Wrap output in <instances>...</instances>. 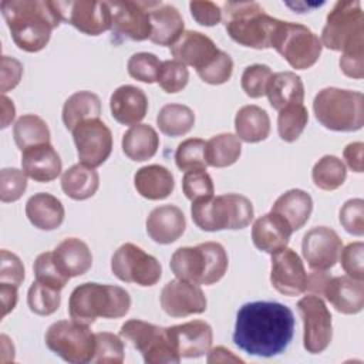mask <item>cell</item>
Listing matches in <instances>:
<instances>
[{
  "mask_svg": "<svg viewBox=\"0 0 364 364\" xmlns=\"http://www.w3.org/2000/svg\"><path fill=\"white\" fill-rule=\"evenodd\" d=\"M294 336V316L279 301L245 303L236 313L233 343L243 353L270 358L282 354Z\"/></svg>",
  "mask_w": 364,
  "mask_h": 364,
  "instance_id": "cell-1",
  "label": "cell"
},
{
  "mask_svg": "<svg viewBox=\"0 0 364 364\" xmlns=\"http://www.w3.org/2000/svg\"><path fill=\"white\" fill-rule=\"evenodd\" d=\"M320 41L328 50L341 51L338 64L347 77H364V11L358 0H343L333 6Z\"/></svg>",
  "mask_w": 364,
  "mask_h": 364,
  "instance_id": "cell-2",
  "label": "cell"
},
{
  "mask_svg": "<svg viewBox=\"0 0 364 364\" xmlns=\"http://www.w3.org/2000/svg\"><path fill=\"white\" fill-rule=\"evenodd\" d=\"M0 9L14 44L27 53L43 50L63 21L50 0H1Z\"/></svg>",
  "mask_w": 364,
  "mask_h": 364,
  "instance_id": "cell-3",
  "label": "cell"
},
{
  "mask_svg": "<svg viewBox=\"0 0 364 364\" xmlns=\"http://www.w3.org/2000/svg\"><path fill=\"white\" fill-rule=\"evenodd\" d=\"M131 307L129 293L115 284H100L87 282L77 286L68 299V314L71 320L90 326L98 317L119 318Z\"/></svg>",
  "mask_w": 364,
  "mask_h": 364,
  "instance_id": "cell-4",
  "label": "cell"
},
{
  "mask_svg": "<svg viewBox=\"0 0 364 364\" xmlns=\"http://www.w3.org/2000/svg\"><path fill=\"white\" fill-rule=\"evenodd\" d=\"M222 20L235 43L256 50L270 47L272 34L279 21L256 1H226L222 9Z\"/></svg>",
  "mask_w": 364,
  "mask_h": 364,
  "instance_id": "cell-5",
  "label": "cell"
},
{
  "mask_svg": "<svg viewBox=\"0 0 364 364\" xmlns=\"http://www.w3.org/2000/svg\"><path fill=\"white\" fill-rule=\"evenodd\" d=\"M228 264V253L218 242L179 247L173 252L169 262V267L176 279L198 286H210L219 282L225 276Z\"/></svg>",
  "mask_w": 364,
  "mask_h": 364,
  "instance_id": "cell-6",
  "label": "cell"
},
{
  "mask_svg": "<svg viewBox=\"0 0 364 364\" xmlns=\"http://www.w3.org/2000/svg\"><path fill=\"white\" fill-rule=\"evenodd\" d=\"M193 223L205 232L236 230L250 225L255 216L250 199L239 193H223L193 200L191 205Z\"/></svg>",
  "mask_w": 364,
  "mask_h": 364,
  "instance_id": "cell-7",
  "label": "cell"
},
{
  "mask_svg": "<svg viewBox=\"0 0 364 364\" xmlns=\"http://www.w3.org/2000/svg\"><path fill=\"white\" fill-rule=\"evenodd\" d=\"M316 119L330 131L353 132L364 125V95L360 91L327 87L313 100Z\"/></svg>",
  "mask_w": 364,
  "mask_h": 364,
  "instance_id": "cell-8",
  "label": "cell"
},
{
  "mask_svg": "<svg viewBox=\"0 0 364 364\" xmlns=\"http://www.w3.org/2000/svg\"><path fill=\"white\" fill-rule=\"evenodd\" d=\"M270 47L296 70H306L314 65L323 48L320 38L309 27L283 20L276 24Z\"/></svg>",
  "mask_w": 364,
  "mask_h": 364,
  "instance_id": "cell-9",
  "label": "cell"
},
{
  "mask_svg": "<svg viewBox=\"0 0 364 364\" xmlns=\"http://www.w3.org/2000/svg\"><path fill=\"white\" fill-rule=\"evenodd\" d=\"M48 350L70 364H87L95 353V333L74 320L53 323L44 334Z\"/></svg>",
  "mask_w": 364,
  "mask_h": 364,
  "instance_id": "cell-10",
  "label": "cell"
},
{
  "mask_svg": "<svg viewBox=\"0 0 364 364\" xmlns=\"http://www.w3.org/2000/svg\"><path fill=\"white\" fill-rule=\"evenodd\" d=\"M119 337L139 351L146 364H178L181 361L171 344L166 327L131 318L121 326Z\"/></svg>",
  "mask_w": 364,
  "mask_h": 364,
  "instance_id": "cell-11",
  "label": "cell"
},
{
  "mask_svg": "<svg viewBox=\"0 0 364 364\" xmlns=\"http://www.w3.org/2000/svg\"><path fill=\"white\" fill-rule=\"evenodd\" d=\"M111 270L117 279L142 287L154 286L162 276L158 259L134 243L121 245L111 257Z\"/></svg>",
  "mask_w": 364,
  "mask_h": 364,
  "instance_id": "cell-12",
  "label": "cell"
},
{
  "mask_svg": "<svg viewBox=\"0 0 364 364\" xmlns=\"http://www.w3.org/2000/svg\"><path fill=\"white\" fill-rule=\"evenodd\" d=\"M303 321V347L310 354L323 353L331 343V314L321 297L309 294L297 301Z\"/></svg>",
  "mask_w": 364,
  "mask_h": 364,
  "instance_id": "cell-13",
  "label": "cell"
},
{
  "mask_svg": "<svg viewBox=\"0 0 364 364\" xmlns=\"http://www.w3.org/2000/svg\"><path fill=\"white\" fill-rule=\"evenodd\" d=\"M111 10V33L115 43L122 40L144 41L151 36L149 1H107Z\"/></svg>",
  "mask_w": 364,
  "mask_h": 364,
  "instance_id": "cell-14",
  "label": "cell"
},
{
  "mask_svg": "<svg viewBox=\"0 0 364 364\" xmlns=\"http://www.w3.org/2000/svg\"><path fill=\"white\" fill-rule=\"evenodd\" d=\"M71 132L80 164L97 168L101 166L111 155L112 134L100 118L87 119L78 124Z\"/></svg>",
  "mask_w": 364,
  "mask_h": 364,
  "instance_id": "cell-15",
  "label": "cell"
},
{
  "mask_svg": "<svg viewBox=\"0 0 364 364\" xmlns=\"http://www.w3.org/2000/svg\"><path fill=\"white\" fill-rule=\"evenodd\" d=\"M61 20L87 36H100L111 30L112 16L107 1L68 0L55 1Z\"/></svg>",
  "mask_w": 364,
  "mask_h": 364,
  "instance_id": "cell-16",
  "label": "cell"
},
{
  "mask_svg": "<svg viewBox=\"0 0 364 364\" xmlns=\"http://www.w3.org/2000/svg\"><path fill=\"white\" fill-rule=\"evenodd\" d=\"M343 240L336 230L327 226H316L307 230L301 240V253L313 270L331 269L340 256Z\"/></svg>",
  "mask_w": 364,
  "mask_h": 364,
  "instance_id": "cell-17",
  "label": "cell"
},
{
  "mask_svg": "<svg viewBox=\"0 0 364 364\" xmlns=\"http://www.w3.org/2000/svg\"><path fill=\"white\" fill-rule=\"evenodd\" d=\"M162 310L175 318L206 311L208 301L198 284L175 279L168 282L159 296Z\"/></svg>",
  "mask_w": 364,
  "mask_h": 364,
  "instance_id": "cell-18",
  "label": "cell"
},
{
  "mask_svg": "<svg viewBox=\"0 0 364 364\" xmlns=\"http://www.w3.org/2000/svg\"><path fill=\"white\" fill-rule=\"evenodd\" d=\"M272 286L284 296H300L307 289V273L300 256L289 247L272 255Z\"/></svg>",
  "mask_w": 364,
  "mask_h": 364,
  "instance_id": "cell-19",
  "label": "cell"
},
{
  "mask_svg": "<svg viewBox=\"0 0 364 364\" xmlns=\"http://www.w3.org/2000/svg\"><path fill=\"white\" fill-rule=\"evenodd\" d=\"M171 344L181 358H199L209 353L213 331L203 320H191L166 327Z\"/></svg>",
  "mask_w": 364,
  "mask_h": 364,
  "instance_id": "cell-20",
  "label": "cell"
},
{
  "mask_svg": "<svg viewBox=\"0 0 364 364\" xmlns=\"http://www.w3.org/2000/svg\"><path fill=\"white\" fill-rule=\"evenodd\" d=\"M219 48L210 37L200 31L186 30L171 46L173 60L183 65H191L198 71L206 68L219 54Z\"/></svg>",
  "mask_w": 364,
  "mask_h": 364,
  "instance_id": "cell-21",
  "label": "cell"
},
{
  "mask_svg": "<svg viewBox=\"0 0 364 364\" xmlns=\"http://www.w3.org/2000/svg\"><path fill=\"white\" fill-rule=\"evenodd\" d=\"M323 297L343 314H357L364 307V282L344 276L328 279Z\"/></svg>",
  "mask_w": 364,
  "mask_h": 364,
  "instance_id": "cell-22",
  "label": "cell"
},
{
  "mask_svg": "<svg viewBox=\"0 0 364 364\" xmlns=\"http://www.w3.org/2000/svg\"><path fill=\"white\" fill-rule=\"evenodd\" d=\"M112 118L122 125L139 124L148 111V97L135 85H121L109 97Z\"/></svg>",
  "mask_w": 364,
  "mask_h": 364,
  "instance_id": "cell-23",
  "label": "cell"
},
{
  "mask_svg": "<svg viewBox=\"0 0 364 364\" xmlns=\"http://www.w3.org/2000/svg\"><path fill=\"white\" fill-rule=\"evenodd\" d=\"M186 228L183 212L175 205H162L152 209L146 218V233L159 245L178 240Z\"/></svg>",
  "mask_w": 364,
  "mask_h": 364,
  "instance_id": "cell-24",
  "label": "cell"
},
{
  "mask_svg": "<svg viewBox=\"0 0 364 364\" xmlns=\"http://www.w3.org/2000/svg\"><path fill=\"white\" fill-rule=\"evenodd\" d=\"M291 233V228L283 218L269 212L255 220L252 226V242L259 250L273 255L287 247Z\"/></svg>",
  "mask_w": 364,
  "mask_h": 364,
  "instance_id": "cell-25",
  "label": "cell"
},
{
  "mask_svg": "<svg viewBox=\"0 0 364 364\" xmlns=\"http://www.w3.org/2000/svg\"><path fill=\"white\" fill-rule=\"evenodd\" d=\"M61 158L50 142L21 151V169L36 182L54 181L61 173Z\"/></svg>",
  "mask_w": 364,
  "mask_h": 364,
  "instance_id": "cell-26",
  "label": "cell"
},
{
  "mask_svg": "<svg viewBox=\"0 0 364 364\" xmlns=\"http://www.w3.org/2000/svg\"><path fill=\"white\" fill-rule=\"evenodd\" d=\"M151 36L158 46H172L183 33V18L178 9L162 1H149Z\"/></svg>",
  "mask_w": 364,
  "mask_h": 364,
  "instance_id": "cell-27",
  "label": "cell"
},
{
  "mask_svg": "<svg viewBox=\"0 0 364 364\" xmlns=\"http://www.w3.org/2000/svg\"><path fill=\"white\" fill-rule=\"evenodd\" d=\"M57 267L68 279L87 273L92 266V255L85 242L78 237H67L53 250Z\"/></svg>",
  "mask_w": 364,
  "mask_h": 364,
  "instance_id": "cell-28",
  "label": "cell"
},
{
  "mask_svg": "<svg viewBox=\"0 0 364 364\" xmlns=\"http://www.w3.org/2000/svg\"><path fill=\"white\" fill-rule=\"evenodd\" d=\"M26 216L34 228L54 230L61 226L65 210L58 198L47 192H38L26 202Z\"/></svg>",
  "mask_w": 364,
  "mask_h": 364,
  "instance_id": "cell-29",
  "label": "cell"
},
{
  "mask_svg": "<svg viewBox=\"0 0 364 364\" xmlns=\"http://www.w3.org/2000/svg\"><path fill=\"white\" fill-rule=\"evenodd\" d=\"M134 186L142 198L149 200H161L173 192L175 181L168 168L152 164L142 166L135 172Z\"/></svg>",
  "mask_w": 364,
  "mask_h": 364,
  "instance_id": "cell-30",
  "label": "cell"
},
{
  "mask_svg": "<svg viewBox=\"0 0 364 364\" xmlns=\"http://www.w3.org/2000/svg\"><path fill=\"white\" fill-rule=\"evenodd\" d=\"M270 212L283 218L291 230L296 232L310 219L313 212V199L303 189H289L276 199Z\"/></svg>",
  "mask_w": 364,
  "mask_h": 364,
  "instance_id": "cell-31",
  "label": "cell"
},
{
  "mask_svg": "<svg viewBox=\"0 0 364 364\" xmlns=\"http://www.w3.org/2000/svg\"><path fill=\"white\" fill-rule=\"evenodd\" d=\"M266 95L272 108L280 111L293 104H303L304 85L301 78L293 71H280L272 74Z\"/></svg>",
  "mask_w": 364,
  "mask_h": 364,
  "instance_id": "cell-32",
  "label": "cell"
},
{
  "mask_svg": "<svg viewBox=\"0 0 364 364\" xmlns=\"http://www.w3.org/2000/svg\"><path fill=\"white\" fill-rule=\"evenodd\" d=\"M121 145L124 154L129 159L144 162L156 154L159 148V136L151 125L136 124L125 131Z\"/></svg>",
  "mask_w": 364,
  "mask_h": 364,
  "instance_id": "cell-33",
  "label": "cell"
},
{
  "mask_svg": "<svg viewBox=\"0 0 364 364\" xmlns=\"http://www.w3.org/2000/svg\"><path fill=\"white\" fill-rule=\"evenodd\" d=\"M235 131L240 141L249 144L264 141L270 134V118L257 105H243L236 112Z\"/></svg>",
  "mask_w": 364,
  "mask_h": 364,
  "instance_id": "cell-34",
  "label": "cell"
},
{
  "mask_svg": "<svg viewBox=\"0 0 364 364\" xmlns=\"http://www.w3.org/2000/svg\"><path fill=\"white\" fill-rule=\"evenodd\" d=\"M101 100L95 92L82 90L71 94L63 105V122L67 129L73 131L78 124L100 118Z\"/></svg>",
  "mask_w": 364,
  "mask_h": 364,
  "instance_id": "cell-35",
  "label": "cell"
},
{
  "mask_svg": "<svg viewBox=\"0 0 364 364\" xmlns=\"http://www.w3.org/2000/svg\"><path fill=\"white\" fill-rule=\"evenodd\" d=\"M100 186V176L95 168L82 164L70 166L61 175L63 192L74 200H85L95 195Z\"/></svg>",
  "mask_w": 364,
  "mask_h": 364,
  "instance_id": "cell-36",
  "label": "cell"
},
{
  "mask_svg": "<svg viewBox=\"0 0 364 364\" xmlns=\"http://www.w3.org/2000/svg\"><path fill=\"white\" fill-rule=\"evenodd\" d=\"M240 152H242L240 139L230 132L213 135L209 141H206L205 156L209 166H213V168L230 166L239 159Z\"/></svg>",
  "mask_w": 364,
  "mask_h": 364,
  "instance_id": "cell-37",
  "label": "cell"
},
{
  "mask_svg": "<svg viewBox=\"0 0 364 364\" xmlns=\"http://www.w3.org/2000/svg\"><path fill=\"white\" fill-rule=\"evenodd\" d=\"M156 125L168 136H181L193 128L195 114L188 105L166 104L156 115Z\"/></svg>",
  "mask_w": 364,
  "mask_h": 364,
  "instance_id": "cell-38",
  "label": "cell"
},
{
  "mask_svg": "<svg viewBox=\"0 0 364 364\" xmlns=\"http://www.w3.org/2000/svg\"><path fill=\"white\" fill-rule=\"evenodd\" d=\"M13 138L20 151L50 142V129L47 122L34 114L21 115L13 127Z\"/></svg>",
  "mask_w": 364,
  "mask_h": 364,
  "instance_id": "cell-39",
  "label": "cell"
},
{
  "mask_svg": "<svg viewBox=\"0 0 364 364\" xmlns=\"http://www.w3.org/2000/svg\"><path fill=\"white\" fill-rule=\"evenodd\" d=\"M311 178L318 189L336 191L344 183L347 169L340 158L334 155H324L314 164Z\"/></svg>",
  "mask_w": 364,
  "mask_h": 364,
  "instance_id": "cell-40",
  "label": "cell"
},
{
  "mask_svg": "<svg viewBox=\"0 0 364 364\" xmlns=\"http://www.w3.org/2000/svg\"><path fill=\"white\" fill-rule=\"evenodd\" d=\"M309 122V112L303 104H293L279 111L277 132L284 142L299 139Z\"/></svg>",
  "mask_w": 364,
  "mask_h": 364,
  "instance_id": "cell-41",
  "label": "cell"
},
{
  "mask_svg": "<svg viewBox=\"0 0 364 364\" xmlns=\"http://www.w3.org/2000/svg\"><path fill=\"white\" fill-rule=\"evenodd\" d=\"M61 290L43 284L37 280L31 283L27 293L28 309L37 316H50L58 310L61 303Z\"/></svg>",
  "mask_w": 364,
  "mask_h": 364,
  "instance_id": "cell-42",
  "label": "cell"
},
{
  "mask_svg": "<svg viewBox=\"0 0 364 364\" xmlns=\"http://www.w3.org/2000/svg\"><path fill=\"white\" fill-rule=\"evenodd\" d=\"M206 142L200 138H188L182 141L175 151V164L181 171L206 169L208 162L205 156Z\"/></svg>",
  "mask_w": 364,
  "mask_h": 364,
  "instance_id": "cell-43",
  "label": "cell"
},
{
  "mask_svg": "<svg viewBox=\"0 0 364 364\" xmlns=\"http://www.w3.org/2000/svg\"><path fill=\"white\" fill-rule=\"evenodd\" d=\"M124 361V341L108 331L95 333V353L91 363L121 364Z\"/></svg>",
  "mask_w": 364,
  "mask_h": 364,
  "instance_id": "cell-44",
  "label": "cell"
},
{
  "mask_svg": "<svg viewBox=\"0 0 364 364\" xmlns=\"http://www.w3.org/2000/svg\"><path fill=\"white\" fill-rule=\"evenodd\" d=\"M161 65L162 61L155 54L145 51L132 54L127 63L128 74L132 78L146 84H152L158 80Z\"/></svg>",
  "mask_w": 364,
  "mask_h": 364,
  "instance_id": "cell-45",
  "label": "cell"
},
{
  "mask_svg": "<svg viewBox=\"0 0 364 364\" xmlns=\"http://www.w3.org/2000/svg\"><path fill=\"white\" fill-rule=\"evenodd\" d=\"M33 272L36 276V280L51 286L54 289L63 290L67 282L70 280L61 270L57 267L54 259H53V252H44L40 253L33 264Z\"/></svg>",
  "mask_w": 364,
  "mask_h": 364,
  "instance_id": "cell-46",
  "label": "cell"
},
{
  "mask_svg": "<svg viewBox=\"0 0 364 364\" xmlns=\"http://www.w3.org/2000/svg\"><path fill=\"white\" fill-rule=\"evenodd\" d=\"M188 80H189V71L186 65H183L176 60L162 61L156 82L165 92L175 94L182 91L186 87Z\"/></svg>",
  "mask_w": 364,
  "mask_h": 364,
  "instance_id": "cell-47",
  "label": "cell"
},
{
  "mask_svg": "<svg viewBox=\"0 0 364 364\" xmlns=\"http://www.w3.org/2000/svg\"><path fill=\"white\" fill-rule=\"evenodd\" d=\"M272 68L266 64L247 65L240 78V85L245 94L250 98H260L266 94L267 82L272 77Z\"/></svg>",
  "mask_w": 364,
  "mask_h": 364,
  "instance_id": "cell-48",
  "label": "cell"
},
{
  "mask_svg": "<svg viewBox=\"0 0 364 364\" xmlns=\"http://www.w3.org/2000/svg\"><path fill=\"white\" fill-rule=\"evenodd\" d=\"M182 191L189 200H198L213 196L215 186L206 169H196L185 172L182 178Z\"/></svg>",
  "mask_w": 364,
  "mask_h": 364,
  "instance_id": "cell-49",
  "label": "cell"
},
{
  "mask_svg": "<svg viewBox=\"0 0 364 364\" xmlns=\"http://www.w3.org/2000/svg\"><path fill=\"white\" fill-rule=\"evenodd\" d=\"M27 189V175L23 169L3 168L0 171V200L16 202Z\"/></svg>",
  "mask_w": 364,
  "mask_h": 364,
  "instance_id": "cell-50",
  "label": "cell"
},
{
  "mask_svg": "<svg viewBox=\"0 0 364 364\" xmlns=\"http://www.w3.org/2000/svg\"><path fill=\"white\" fill-rule=\"evenodd\" d=\"M338 220L341 226L354 236L364 235V200L361 198L348 199L340 209Z\"/></svg>",
  "mask_w": 364,
  "mask_h": 364,
  "instance_id": "cell-51",
  "label": "cell"
},
{
  "mask_svg": "<svg viewBox=\"0 0 364 364\" xmlns=\"http://www.w3.org/2000/svg\"><path fill=\"white\" fill-rule=\"evenodd\" d=\"M233 73V61L230 55L225 51H219L218 57L203 70L198 71V75L202 81L212 84V85H220L230 80Z\"/></svg>",
  "mask_w": 364,
  "mask_h": 364,
  "instance_id": "cell-52",
  "label": "cell"
},
{
  "mask_svg": "<svg viewBox=\"0 0 364 364\" xmlns=\"http://www.w3.org/2000/svg\"><path fill=\"white\" fill-rule=\"evenodd\" d=\"M340 263L347 276L357 280H364V243L353 242L348 243L340 252Z\"/></svg>",
  "mask_w": 364,
  "mask_h": 364,
  "instance_id": "cell-53",
  "label": "cell"
},
{
  "mask_svg": "<svg viewBox=\"0 0 364 364\" xmlns=\"http://www.w3.org/2000/svg\"><path fill=\"white\" fill-rule=\"evenodd\" d=\"M24 266L20 257L6 249L0 253V283L18 287L24 280Z\"/></svg>",
  "mask_w": 364,
  "mask_h": 364,
  "instance_id": "cell-54",
  "label": "cell"
},
{
  "mask_svg": "<svg viewBox=\"0 0 364 364\" xmlns=\"http://www.w3.org/2000/svg\"><path fill=\"white\" fill-rule=\"evenodd\" d=\"M189 10L193 20L200 26L212 27L222 20V9L213 1L193 0L189 3Z\"/></svg>",
  "mask_w": 364,
  "mask_h": 364,
  "instance_id": "cell-55",
  "label": "cell"
},
{
  "mask_svg": "<svg viewBox=\"0 0 364 364\" xmlns=\"http://www.w3.org/2000/svg\"><path fill=\"white\" fill-rule=\"evenodd\" d=\"M23 75V64L9 55L1 57V94L13 90L21 80Z\"/></svg>",
  "mask_w": 364,
  "mask_h": 364,
  "instance_id": "cell-56",
  "label": "cell"
},
{
  "mask_svg": "<svg viewBox=\"0 0 364 364\" xmlns=\"http://www.w3.org/2000/svg\"><path fill=\"white\" fill-rule=\"evenodd\" d=\"M363 152H364L363 142H351L343 151V158H344L347 166L357 173H361L364 171Z\"/></svg>",
  "mask_w": 364,
  "mask_h": 364,
  "instance_id": "cell-57",
  "label": "cell"
},
{
  "mask_svg": "<svg viewBox=\"0 0 364 364\" xmlns=\"http://www.w3.org/2000/svg\"><path fill=\"white\" fill-rule=\"evenodd\" d=\"M328 279H330V274L327 273V270H314L313 273L307 274L306 291H310L311 294L321 297Z\"/></svg>",
  "mask_w": 364,
  "mask_h": 364,
  "instance_id": "cell-58",
  "label": "cell"
},
{
  "mask_svg": "<svg viewBox=\"0 0 364 364\" xmlns=\"http://www.w3.org/2000/svg\"><path fill=\"white\" fill-rule=\"evenodd\" d=\"M17 289L13 284L0 283V299H1V317H6L17 304Z\"/></svg>",
  "mask_w": 364,
  "mask_h": 364,
  "instance_id": "cell-59",
  "label": "cell"
},
{
  "mask_svg": "<svg viewBox=\"0 0 364 364\" xmlns=\"http://www.w3.org/2000/svg\"><path fill=\"white\" fill-rule=\"evenodd\" d=\"M208 363H243V360L235 355L230 350L223 346H218L208 353Z\"/></svg>",
  "mask_w": 364,
  "mask_h": 364,
  "instance_id": "cell-60",
  "label": "cell"
},
{
  "mask_svg": "<svg viewBox=\"0 0 364 364\" xmlns=\"http://www.w3.org/2000/svg\"><path fill=\"white\" fill-rule=\"evenodd\" d=\"M16 108L10 98H7L4 94L1 95V128L9 127V124L14 119Z\"/></svg>",
  "mask_w": 364,
  "mask_h": 364,
  "instance_id": "cell-61",
  "label": "cell"
}]
</instances>
